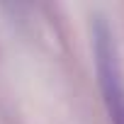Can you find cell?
I'll list each match as a JSON object with an SVG mask.
<instances>
[{"label": "cell", "mask_w": 124, "mask_h": 124, "mask_svg": "<svg viewBox=\"0 0 124 124\" xmlns=\"http://www.w3.org/2000/svg\"><path fill=\"white\" fill-rule=\"evenodd\" d=\"M93 44H95V68L102 90V100L112 124H124V76L119 66V51L112 34V27L105 17H95L93 24Z\"/></svg>", "instance_id": "cell-1"}]
</instances>
